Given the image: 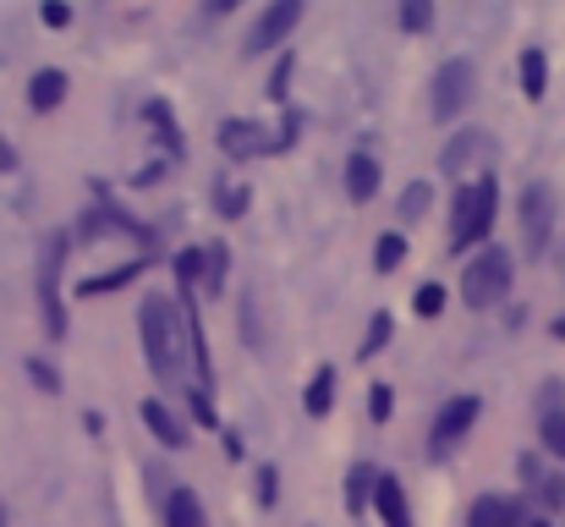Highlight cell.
Segmentation results:
<instances>
[{
  "label": "cell",
  "mask_w": 565,
  "mask_h": 527,
  "mask_svg": "<svg viewBox=\"0 0 565 527\" xmlns=\"http://www.w3.org/2000/svg\"><path fill=\"white\" fill-rule=\"evenodd\" d=\"M11 166H17V155H11V144L0 138V171H11Z\"/></svg>",
  "instance_id": "cell-34"
},
{
  "label": "cell",
  "mask_w": 565,
  "mask_h": 527,
  "mask_svg": "<svg viewBox=\"0 0 565 527\" xmlns=\"http://www.w3.org/2000/svg\"><path fill=\"white\" fill-rule=\"evenodd\" d=\"M374 484H379V473H374V467H363V462H358V467L347 473V512H352V517H358V512L369 506Z\"/></svg>",
  "instance_id": "cell-19"
},
{
  "label": "cell",
  "mask_w": 565,
  "mask_h": 527,
  "mask_svg": "<svg viewBox=\"0 0 565 527\" xmlns=\"http://www.w3.org/2000/svg\"><path fill=\"white\" fill-rule=\"evenodd\" d=\"M302 22V0H269V11L253 22V33H247V55H264V50H275L291 28Z\"/></svg>",
  "instance_id": "cell-8"
},
{
  "label": "cell",
  "mask_w": 565,
  "mask_h": 527,
  "mask_svg": "<svg viewBox=\"0 0 565 527\" xmlns=\"http://www.w3.org/2000/svg\"><path fill=\"white\" fill-rule=\"evenodd\" d=\"M166 527H209L203 500H198L192 489H171V500H166Z\"/></svg>",
  "instance_id": "cell-15"
},
{
  "label": "cell",
  "mask_w": 565,
  "mask_h": 527,
  "mask_svg": "<svg viewBox=\"0 0 565 527\" xmlns=\"http://www.w3.org/2000/svg\"><path fill=\"white\" fill-rule=\"evenodd\" d=\"M330 401H335V368H319V373L308 379V396H302V407H308L313 418H324V412H330Z\"/></svg>",
  "instance_id": "cell-18"
},
{
  "label": "cell",
  "mask_w": 565,
  "mask_h": 527,
  "mask_svg": "<svg viewBox=\"0 0 565 527\" xmlns=\"http://www.w3.org/2000/svg\"><path fill=\"white\" fill-rule=\"evenodd\" d=\"M467 527H527V523H522L516 500H505V495H483V500L472 506Z\"/></svg>",
  "instance_id": "cell-13"
},
{
  "label": "cell",
  "mask_w": 565,
  "mask_h": 527,
  "mask_svg": "<svg viewBox=\"0 0 565 527\" xmlns=\"http://www.w3.org/2000/svg\"><path fill=\"white\" fill-rule=\"evenodd\" d=\"M544 88H550V61H544V50H527L522 55V94L544 99Z\"/></svg>",
  "instance_id": "cell-17"
},
{
  "label": "cell",
  "mask_w": 565,
  "mask_h": 527,
  "mask_svg": "<svg viewBox=\"0 0 565 527\" xmlns=\"http://www.w3.org/2000/svg\"><path fill=\"white\" fill-rule=\"evenodd\" d=\"M225 264H231V259H225L220 242L203 247V286H209V292H225Z\"/></svg>",
  "instance_id": "cell-23"
},
{
  "label": "cell",
  "mask_w": 565,
  "mask_h": 527,
  "mask_svg": "<svg viewBox=\"0 0 565 527\" xmlns=\"http://www.w3.org/2000/svg\"><path fill=\"white\" fill-rule=\"evenodd\" d=\"M220 149H225L231 160H253V155H269L275 144H269V138H264V127H253V122H225Z\"/></svg>",
  "instance_id": "cell-10"
},
{
  "label": "cell",
  "mask_w": 565,
  "mask_h": 527,
  "mask_svg": "<svg viewBox=\"0 0 565 527\" xmlns=\"http://www.w3.org/2000/svg\"><path fill=\"white\" fill-rule=\"evenodd\" d=\"M242 209H247V187H231V192L220 187V214H225V220H236Z\"/></svg>",
  "instance_id": "cell-30"
},
{
  "label": "cell",
  "mask_w": 565,
  "mask_h": 527,
  "mask_svg": "<svg viewBox=\"0 0 565 527\" xmlns=\"http://www.w3.org/2000/svg\"><path fill=\"white\" fill-rule=\"evenodd\" d=\"M494 209H500V187L494 176H478L467 187H456V203H450V242L456 247H478L494 225Z\"/></svg>",
  "instance_id": "cell-2"
},
{
  "label": "cell",
  "mask_w": 565,
  "mask_h": 527,
  "mask_svg": "<svg viewBox=\"0 0 565 527\" xmlns=\"http://www.w3.org/2000/svg\"><path fill=\"white\" fill-rule=\"evenodd\" d=\"M61 264H66V231H55L39 253V308H44V330L66 336V308H61Z\"/></svg>",
  "instance_id": "cell-4"
},
{
  "label": "cell",
  "mask_w": 565,
  "mask_h": 527,
  "mask_svg": "<svg viewBox=\"0 0 565 527\" xmlns=\"http://www.w3.org/2000/svg\"><path fill=\"white\" fill-rule=\"evenodd\" d=\"M182 319L160 292H149L138 303V336H143V351H149V368L160 379H182Z\"/></svg>",
  "instance_id": "cell-1"
},
{
  "label": "cell",
  "mask_w": 565,
  "mask_h": 527,
  "mask_svg": "<svg viewBox=\"0 0 565 527\" xmlns=\"http://www.w3.org/2000/svg\"><path fill=\"white\" fill-rule=\"evenodd\" d=\"M412 308H417V319H439V314H445V286H439V281H428V286H417V297H412Z\"/></svg>",
  "instance_id": "cell-25"
},
{
  "label": "cell",
  "mask_w": 565,
  "mask_h": 527,
  "mask_svg": "<svg viewBox=\"0 0 565 527\" xmlns=\"http://www.w3.org/2000/svg\"><path fill=\"white\" fill-rule=\"evenodd\" d=\"M428 203H434V187H428V181H412V187L401 192V220H423Z\"/></svg>",
  "instance_id": "cell-21"
},
{
  "label": "cell",
  "mask_w": 565,
  "mask_h": 527,
  "mask_svg": "<svg viewBox=\"0 0 565 527\" xmlns=\"http://www.w3.org/2000/svg\"><path fill=\"white\" fill-rule=\"evenodd\" d=\"M374 506H379V517H384V527H412V506H406V495H401V478L379 473Z\"/></svg>",
  "instance_id": "cell-11"
},
{
  "label": "cell",
  "mask_w": 565,
  "mask_h": 527,
  "mask_svg": "<svg viewBox=\"0 0 565 527\" xmlns=\"http://www.w3.org/2000/svg\"><path fill=\"white\" fill-rule=\"evenodd\" d=\"M0 527H6V500H0Z\"/></svg>",
  "instance_id": "cell-36"
},
{
  "label": "cell",
  "mask_w": 565,
  "mask_h": 527,
  "mask_svg": "<svg viewBox=\"0 0 565 527\" xmlns=\"http://www.w3.org/2000/svg\"><path fill=\"white\" fill-rule=\"evenodd\" d=\"M390 330H395V325H390V314H374V319H369V330H363V341H358V357H379L384 341H390Z\"/></svg>",
  "instance_id": "cell-22"
},
{
  "label": "cell",
  "mask_w": 565,
  "mask_h": 527,
  "mask_svg": "<svg viewBox=\"0 0 565 527\" xmlns=\"http://www.w3.org/2000/svg\"><path fill=\"white\" fill-rule=\"evenodd\" d=\"M478 396H450L445 407H439V418H434V434H428V456L439 462V456H450L461 440H467V429L478 423Z\"/></svg>",
  "instance_id": "cell-6"
},
{
  "label": "cell",
  "mask_w": 565,
  "mask_h": 527,
  "mask_svg": "<svg viewBox=\"0 0 565 527\" xmlns=\"http://www.w3.org/2000/svg\"><path fill=\"white\" fill-rule=\"evenodd\" d=\"M478 94V66L472 61H445L439 77H434V116L439 122H456Z\"/></svg>",
  "instance_id": "cell-5"
},
{
  "label": "cell",
  "mask_w": 565,
  "mask_h": 527,
  "mask_svg": "<svg viewBox=\"0 0 565 527\" xmlns=\"http://www.w3.org/2000/svg\"><path fill=\"white\" fill-rule=\"evenodd\" d=\"M143 423L154 429V440H160V445H171V451H177V445H188V423H182L166 401H143Z\"/></svg>",
  "instance_id": "cell-12"
},
{
  "label": "cell",
  "mask_w": 565,
  "mask_h": 527,
  "mask_svg": "<svg viewBox=\"0 0 565 527\" xmlns=\"http://www.w3.org/2000/svg\"><path fill=\"white\" fill-rule=\"evenodd\" d=\"M561 336H565V319H561Z\"/></svg>",
  "instance_id": "cell-37"
},
{
  "label": "cell",
  "mask_w": 565,
  "mask_h": 527,
  "mask_svg": "<svg viewBox=\"0 0 565 527\" xmlns=\"http://www.w3.org/2000/svg\"><path fill=\"white\" fill-rule=\"evenodd\" d=\"M478 160H489V133H478V127L456 133V138L445 144V155H439V166H445V176H461L467 166H478Z\"/></svg>",
  "instance_id": "cell-9"
},
{
  "label": "cell",
  "mask_w": 565,
  "mask_h": 527,
  "mask_svg": "<svg viewBox=\"0 0 565 527\" xmlns=\"http://www.w3.org/2000/svg\"><path fill=\"white\" fill-rule=\"evenodd\" d=\"M258 500H264V506H275V473H269V467L258 473Z\"/></svg>",
  "instance_id": "cell-32"
},
{
  "label": "cell",
  "mask_w": 565,
  "mask_h": 527,
  "mask_svg": "<svg viewBox=\"0 0 565 527\" xmlns=\"http://www.w3.org/2000/svg\"><path fill=\"white\" fill-rule=\"evenodd\" d=\"M143 275V264H121V270H110V275H99V281H88L83 286V297H99V292H116V286H127V281H138Z\"/></svg>",
  "instance_id": "cell-24"
},
{
  "label": "cell",
  "mask_w": 565,
  "mask_h": 527,
  "mask_svg": "<svg viewBox=\"0 0 565 527\" xmlns=\"http://www.w3.org/2000/svg\"><path fill=\"white\" fill-rule=\"evenodd\" d=\"M39 17H44L50 28H66V22H72V11H66V0H44V11H39Z\"/></svg>",
  "instance_id": "cell-31"
},
{
  "label": "cell",
  "mask_w": 565,
  "mask_h": 527,
  "mask_svg": "<svg viewBox=\"0 0 565 527\" xmlns=\"http://www.w3.org/2000/svg\"><path fill=\"white\" fill-rule=\"evenodd\" d=\"M198 281H203V253L192 247V253H182V259H177V286H182V292H192Z\"/></svg>",
  "instance_id": "cell-27"
},
{
  "label": "cell",
  "mask_w": 565,
  "mask_h": 527,
  "mask_svg": "<svg viewBox=\"0 0 565 527\" xmlns=\"http://www.w3.org/2000/svg\"><path fill=\"white\" fill-rule=\"evenodd\" d=\"M533 527H550V523H533Z\"/></svg>",
  "instance_id": "cell-38"
},
{
  "label": "cell",
  "mask_w": 565,
  "mask_h": 527,
  "mask_svg": "<svg viewBox=\"0 0 565 527\" xmlns=\"http://www.w3.org/2000/svg\"><path fill=\"white\" fill-rule=\"evenodd\" d=\"M550 225H555V192L544 181H533L522 192V242H527V253L550 247Z\"/></svg>",
  "instance_id": "cell-7"
},
{
  "label": "cell",
  "mask_w": 565,
  "mask_h": 527,
  "mask_svg": "<svg viewBox=\"0 0 565 527\" xmlns=\"http://www.w3.org/2000/svg\"><path fill=\"white\" fill-rule=\"evenodd\" d=\"M286 77H291V61H280V72H275V88H269L275 99H286Z\"/></svg>",
  "instance_id": "cell-33"
},
{
  "label": "cell",
  "mask_w": 565,
  "mask_h": 527,
  "mask_svg": "<svg viewBox=\"0 0 565 527\" xmlns=\"http://www.w3.org/2000/svg\"><path fill=\"white\" fill-rule=\"evenodd\" d=\"M369 412H374V423H384V418L395 412V390H390V384H374V390H369Z\"/></svg>",
  "instance_id": "cell-29"
},
{
  "label": "cell",
  "mask_w": 565,
  "mask_h": 527,
  "mask_svg": "<svg viewBox=\"0 0 565 527\" xmlns=\"http://www.w3.org/2000/svg\"><path fill=\"white\" fill-rule=\"evenodd\" d=\"M347 192H352V203H369L379 192V160L374 155H352V160H347Z\"/></svg>",
  "instance_id": "cell-14"
},
{
  "label": "cell",
  "mask_w": 565,
  "mask_h": 527,
  "mask_svg": "<svg viewBox=\"0 0 565 527\" xmlns=\"http://www.w3.org/2000/svg\"><path fill=\"white\" fill-rule=\"evenodd\" d=\"M505 292H511V253L505 247H483L467 264V275H461V297H467V308H494Z\"/></svg>",
  "instance_id": "cell-3"
},
{
  "label": "cell",
  "mask_w": 565,
  "mask_h": 527,
  "mask_svg": "<svg viewBox=\"0 0 565 527\" xmlns=\"http://www.w3.org/2000/svg\"><path fill=\"white\" fill-rule=\"evenodd\" d=\"M401 259H406V236H401V231H384V236H379V247H374V270L379 275H395V270H401Z\"/></svg>",
  "instance_id": "cell-20"
},
{
  "label": "cell",
  "mask_w": 565,
  "mask_h": 527,
  "mask_svg": "<svg viewBox=\"0 0 565 527\" xmlns=\"http://www.w3.org/2000/svg\"><path fill=\"white\" fill-rule=\"evenodd\" d=\"M28 99H33V110H55V105L66 99V72H55V66L33 72V88H28Z\"/></svg>",
  "instance_id": "cell-16"
},
{
  "label": "cell",
  "mask_w": 565,
  "mask_h": 527,
  "mask_svg": "<svg viewBox=\"0 0 565 527\" xmlns=\"http://www.w3.org/2000/svg\"><path fill=\"white\" fill-rule=\"evenodd\" d=\"M434 22V0H401V28L406 33H423Z\"/></svg>",
  "instance_id": "cell-26"
},
{
  "label": "cell",
  "mask_w": 565,
  "mask_h": 527,
  "mask_svg": "<svg viewBox=\"0 0 565 527\" xmlns=\"http://www.w3.org/2000/svg\"><path fill=\"white\" fill-rule=\"evenodd\" d=\"M544 445H550V456H565V412L544 418Z\"/></svg>",
  "instance_id": "cell-28"
},
{
  "label": "cell",
  "mask_w": 565,
  "mask_h": 527,
  "mask_svg": "<svg viewBox=\"0 0 565 527\" xmlns=\"http://www.w3.org/2000/svg\"><path fill=\"white\" fill-rule=\"evenodd\" d=\"M231 6H236V0H214V11H231Z\"/></svg>",
  "instance_id": "cell-35"
}]
</instances>
